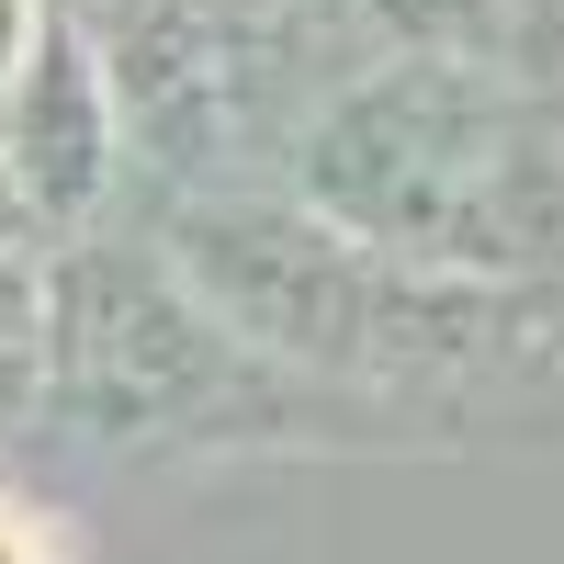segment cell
<instances>
[{
  "label": "cell",
  "mask_w": 564,
  "mask_h": 564,
  "mask_svg": "<svg viewBox=\"0 0 564 564\" xmlns=\"http://www.w3.org/2000/svg\"><path fill=\"white\" fill-rule=\"evenodd\" d=\"M282 193L327 226L486 282L564 271V79L508 57L384 45L316 102L282 159Z\"/></svg>",
  "instance_id": "cell-1"
},
{
  "label": "cell",
  "mask_w": 564,
  "mask_h": 564,
  "mask_svg": "<svg viewBox=\"0 0 564 564\" xmlns=\"http://www.w3.org/2000/svg\"><path fill=\"white\" fill-rule=\"evenodd\" d=\"M45 417L124 463H215V452H339L395 417L305 384L170 260L148 226H79L45 260Z\"/></svg>",
  "instance_id": "cell-2"
},
{
  "label": "cell",
  "mask_w": 564,
  "mask_h": 564,
  "mask_svg": "<svg viewBox=\"0 0 564 564\" xmlns=\"http://www.w3.org/2000/svg\"><path fill=\"white\" fill-rule=\"evenodd\" d=\"M124 170H135L124 90L102 68V45H90V23L57 0L45 34H34V57L0 90V204H12L34 238H79V226L113 215Z\"/></svg>",
  "instance_id": "cell-3"
},
{
  "label": "cell",
  "mask_w": 564,
  "mask_h": 564,
  "mask_svg": "<svg viewBox=\"0 0 564 564\" xmlns=\"http://www.w3.org/2000/svg\"><path fill=\"white\" fill-rule=\"evenodd\" d=\"M372 45H430V57H508L564 79V0H339Z\"/></svg>",
  "instance_id": "cell-4"
},
{
  "label": "cell",
  "mask_w": 564,
  "mask_h": 564,
  "mask_svg": "<svg viewBox=\"0 0 564 564\" xmlns=\"http://www.w3.org/2000/svg\"><path fill=\"white\" fill-rule=\"evenodd\" d=\"M0 564H90V542H79V520H68V497L0 475Z\"/></svg>",
  "instance_id": "cell-5"
}]
</instances>
